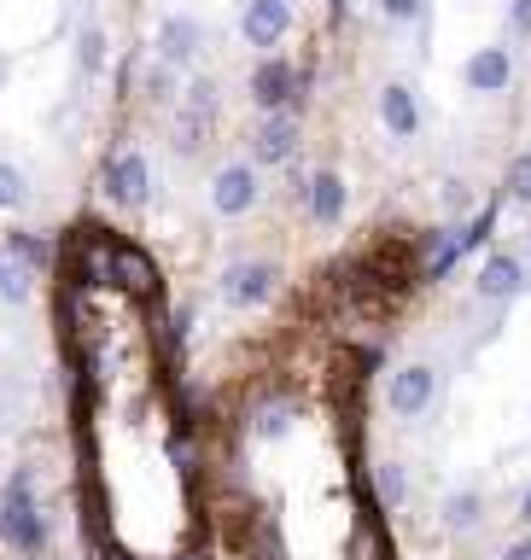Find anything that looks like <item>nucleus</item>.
<instances>
[{
	"label": "nucleus",
	"instance_id": "f257e3e1",
	"mask_svg": "<svg viewBox=\"0 0 531 560\" xmlns=\"http://www.w3.org/2000/svg\"><path fill=\"white\" fill-rule=\"evenodd\" d=\"M47 508L42 490H35V462H18L7 472V490H0V549L18 560H42L47 555Z\"/></svg>",
	"mask_w": 531,
	"mask_h": 560
},
{
	"label": "nucleus",
	"instance_id": "f03ea898",
	"mask_svg": "<svg viewBox=\"0 0 531 560\" xmlns=\"http://www.w3.org/2000/svg\"><path fill=\"white\" fill-rule=\"evenodd\" d=\"M100 192L112 210H147L152 205V158L140 147H117L100 170Z\"/></svg>",
	"mask_w": 531,
	"mask_h": 560
},
{
	"label": "nucleus",
	"instance_id": "7ed1b4c3",
	"mask_svg": "<svg viewBox=\"0 0 531 560\" xmlns=\"http://www.w3.org/2000/svg\"><path fill=\"white\" fill-rule=\"evenodd\" d=\"M275 292H280V262L275 257H234L217 275V298L228 310H263V304H275Z\"/></svg>",
	"mask_w": 531,
	"mask_h": 560
},
{
	"label": "nucleus",
	"instance_id": "20e7f679",
	"mask_svg": "<svg viewBox=\"0 0 531 560\" xmlns=\"http://www.w3.org/2000/svg\"><path fill=\"white\" fill-rule=\"evenodd\" d=\"M205 199H210V210H217L222 222L252 217V210L263 205V170L252 164V158H240V164H222L217 175H210Z\"/></svg>",
	"mask_w": 531,
	"mask_h": 560
},
{
	"label": "nucleus",
	"instance_id": "39448f33",
	"mask_svg": "<svg viewBox=\"0 0 531 560\" xmlns=\"http://www.w3.org/2000/svg\"><path fill=\"white\" fill-rule=\"evenodd\" d=\"M245 100H252L263 117L298 112V105H304V77H298V70L280 59V52H275V59H257L252 77H245Z\"/></svg>",
	"mask_w": 531,
	"mask_h": 560
},
{
	"label": "nucleus",
	"instance_id": "423d86ee",
	"mask_svg": "<svg viewBox=\"0 0 531 560\" xmlns=\"http://www.w3.org/2000/svg\"><path fill=\"white\" fill-rule=\"evenodd\" d=\"M292 24H298L292 0H245L240 7V42L252 52H263V59H275L280 42L292 35Z\"/></svg>",
	"mask_w": 531,
	"mask_h": 560
},
{
	"label": "nucleus",
	"instance_id": "0eeeda50",
	"mask_svg": "<svg viewBox=\"0 0 531 560\" xmlns=\"http://www.w3.org/2000/svg\"><path fill=\"white\" fill-rule=\"evenodd\" d=\"M252 164L257 170H287L298 147H304V122H298V112H275V117H257L252 122Z\"/></svg>",
	"mask_w": 531,
	"mask_h": 560
},
{
	"label": "nucleus",
	"instance_id": "6e6552de",
	"mask_svg": "<svg viewBox=\"0 0 531 560\" xmlns=\"http://www.w3.org/2000/svg\"><path fill=\"white\" fill-rule=\"evenodd\" d=\"M438 402V368L432 362H403L385 374V409L397 420H420Z\"/></svg>",
	"mask_w": 531,
	"mask_h": 560
},
{
	"label": "nucleus",
	"instance_id": "1a4fd4ad",
	"mask_svg": "<svg viewBox=\"0 0 531 560\" xmlns=\"http://www.w3.org/2000/svg\"><path fill=\"white\" fill-rule=\"evenodd\" d=\"M205 52V24L193 12H170V18H158V35H152V59L158 65H170V70H182L193 65Z\"/></svg>",
	"mask_w": 531,
	"mask_h": 560
},
{
	"label": "nucleus",
	"instance_id": "9d476101",
	"mask_svg": "<svg viewBox=\"0 0 531 560\" xmlns=\"http://www.w3.org/2000/svg\"><path fill=\"white\" fill-rule=\"evenodd\" d=\"M520 292H526V262L515 252H490L480 262V275H473V298L480 304H515Z\"/></svg>",
	"mask_w": 531,
	"mask_h": 560
},
{
	"label": "nucleus",
	"instance_id": "9b49d317",
	"mask_svg": "<svg viewBox=\"0 0 531 560\" xmlns=\"http://www.w3.org/2000/svg\"><path fill=\"white\" fill-rule=\"evenodd\" d=\"M462 82H467V94H508V82H515V52L503 42L473 47L467 65H462Z\"/></svg>",
	"mask_w": 531,
	"mask_h": 560
},
{
	"label": "nucleus",
	"instance_id": "f8f14e48",
	"mask_svg": "<svg viewBox=\"0 0 531 560\" xmlns=\"http://www.w3.org/2000/svg\"><path fill=\"white\" fill-rule=\"evenodd\" d=\"M374 112H380V129L392 135V140H415L420 135V94L409 82H385L380 88V100H374Z\"/></svg>",
	"mask_w": 531,
	"mask_h": 560
},
{
	"label": "nucleus",
	"instance_id": "ddd939ff",
	"mask_svg": "<svg viewBox=\"0 0 531 560\" xmlns=\"http://www.w3.org/2000/svg\"><path fill=\"white\" fill-rule=\"evenodd\" d=\"M304 210H310L315 228H339L345 210H350V182H345L339 170H310V199H304Z\"/></svg>",
	"mask_w": 531,
	"mask_h": 560
},
{
	"label": "nucleus",
	"instance_id": "4468645a",
	"mask_svg": "<svg viewBox=\"0 0 531 560\" xmlns=\"http://www.w3.org/2000/svg\"><path fill=\"white\" fill-rule=\"evenodd\" d=\"M438 525H445V532H480L485 525V490H450L445 502H438Z\"/></svg>",
	"mask_w": 531,
	"mask_h": 560
},
{
	"label": "nucleus",
	"instance_id": "2eb2a0df",
	"mask_svg": "<svg viewBox=\"0 0 531 560\" xmlns=\"http://www.w3.org/2000/svg\"><path fill=\"white\" fill-rule=\"evenodd\" d=\"M0 245H7V257L18 262V269H47V262H53V245L42 240V234H30V228H12V234L7 240H0Z\"/></svg>",
	"mask_w": 531,
	"mask_h": 560
},
{
	"label": "nucleus",
	"instance_id": "dca6fc26",
	"mask_svg": "<svg viewBox=\"0 0 531 560\" xmlns=\"http://www.w3.org/2000/svg\"><path fill=\"white\" fill-rule=\"evenodd\" d=\"M77 70H82V77H100V70H105V30L100 24L77 30Z\"/></svg>",
	"mask_w": 531,
	"mask_h": 560
},
{
	"label": "nucleus",
	"instance_id": "f3484780",
	"mask_svg": "<svg viewBox=\"0 0 531 560\" xmlns=\"http://www.w3.org/2000/svg\"><path fill=\"white\" fill-rule=\"evenodd\" d=\"M503 199L531 210V152H515V158H508V170H503Z\"/></svg>",
	"mask_w": 531,
	"mask_h": 560
},
{
	"label": "nucleus",
	"instance_id": "a211bd4d",
	"mask_svg": "<svg viewBox=\"0 0 531 560\" xmlns=\"http://www.w3.org/2000/svg\"><path fill=\"white\" fill-rule=\"evenodd\" d=\"M210 140V117H193V112H182L175 117V135H170V152H182V158H193Z\"/></svg>",
	"mask_w": 531,
	"mask_h": 560
},
{
	"label": "nucleus",
	"instance_id": "6ab92c4d",
	"mask_svg": "<svg viewBox=\"0 0 531 560\" xmlns=\"http://www.w3.org/2000/svg\"><path fill=\"white\" fill-rule=\"evenodd\" d=\"M374 485H380V502H385V508H403V502H409V472H403V462H380V467H374Z\"/></svg>",
	"mask_w": 531,
	"mask_h": 560
},
{
	"label": "nucleus",
	"instance_id": "aec40b11",
	"mask_svg": "<svg viewBox=\"0 0 531 560\" xmlns=\"http://www.w3.org/2000/svg\"><path fill=\"white\" fill-rule=\"evenodd\" d=\"M140 94H147L152 105H170L175 94H182V88H175V70H170V65H158V59H152L147 70H140Z\"/></svg>",
	"mask_w": 531,
	"mask_h": 560
},
{
	"label": "nucleus",
	"instance_id": "412c9836",
	"mask_svg": "<svg viewBox=\"0 0 531 560\" xmlns=\"http://www.w3.org/2000/svg\"><path fill=\"white\" fill-rule=\"evenodd\" d=\"M24 199H30V175L0 158V217H7V210H18Z\"/></svg>",
	"mask_w": 531,
	"mask_h": 560
},
{
	"label": "nucleus",
	"instance_id": "4be33fe9",
	"mask_svg": "<svg viewBox=\"0 0 531 560\" xmlns=\"http://www.w3.org/2000/svg\"><path fill=\"white\" fill-rule=\"evenodd\" d=\"M182 112H193V117H217V82H210V77H193V82L182 88Z\"/></svg>",
	"mask_w": 531,
	"mask_h": 560
},
{
	"label": "nucleus",
	"instance_id": "5701e85b",
	"mask_svg": "<svg viewBox=\"0 0 531 560\" xmlns=\"http://www.w3.org/2000/svg\"><path fill=\"white\" fill-rule=\"evenodd\" d=\"M380 7V18L392 30H403V24H420V18H427V0H374Z\"/></svg>",
	"mask_w": 531,
	"mask_h": 560
},
{
	"label": "nucleus",
	"instance_id": "b1692460",
	"mask_svg": "<svg viewBox=\"0 0 531 560\" xmlns=\"http://www.w3.org/2000/svg\"><path fill=\"white\" fill-rule=\"evenodd\" d=\"M24 298H30V269H18V262H12V269H7V280H0V304H24Z\"/></svg>",
	"mask_w": 531,
	"mask_h": 560
},
{
	"label": "nucleus",
	"instance_id": "393cba45",
	"mask_svg": "<svg viewBox=\"0 0 531 560\" xmlns=\"http://www.w3.org/2000/svg\"><path fill=\"white\" fill-rule=\"evenodd\" d=\"M445 210H450V217H467V210H473V187L467 182H445Z\"/></svg>",
	"mask_w": 531,
	"mask_h": 560
},
{
	"label": "nucleus",
	"instance_id": "a878e982",
	"mask_svg": "<svg viewBox=\"0 0 531 560\" xmlns=\"http://www.w3.org/2000/svg\"><path fill=\"white\" fill-rule=\"evenodd\" d=\"M508 30L531 35V0H515V7H508Z\"/></svg>",
	"mask_w": 531,
	"mask_h": 560
},
{
	"label": "nucleus",
	"instance_id": "bb28decb",
	"mask_svg": "<svg viewBox=\"0 0 531 560\" xmlns=\"http://www.w3.org/2000/svg\"><path fill=\"white\" fill-rule=\"evenodd\" d=\"M497 560H531V532H526L520 542H508V549H503Z\"/></svg>",
	"mask_w": 531,
	"mask_h": 560
},
{
	"label": "nucleus",
	"instance_id": "cd10ccee",
	"mask_svg": "<svg viewBox=\"0 0 531 560\" xmlns=\"http://www.w3.org/2000/svg\"><path fill=\"white\" fill-rule=\"evenodd\" d=\"M515 514H520V525H526V532H531V485L520 490V508H515Z\"/></svg>",
	"mask_w": 531,
	"mask_h": 560
},
{
	"label": "nucleus",
	"instance_id": "c85d7f7f",
	"mask_svg": "<svg viewBox=\"0 0 531 560\" xmlns=\"http://www.w3.org/2000/svg\"><path fill=\"white\" fill-rule=\"evenodd\" d=\"M327 12H333V24H339V18L350 12V0H327Z\"/></svg>",
	"mask_w": 531,
	"mask_h": 560
},
{
	"label": "nucleus",
	"instance_id": "c756f323",
	"mask_svg": "<svg viewBox=\"0 0 531 560\" xmlns=\"http://www.w3.org/2000/svg\"><path fill=\"white\" fill-rule=\"evenodd\" d=\"M7 269H12V257H7V245H0V280H7Z\"/></svg>",
	"mask_w": 531,
	"mask_h": 560
},
{
	"label": "nucleus",
	"instance_id": "7c9ffc66",
	"mask_svg": "<svg viewBox=\"0 0 531 560\" xmlns=\"http://www.w3.org/2000/svg\"><path fill=\"white\" fill-rule=\"evenodd\" d=\"M0 427H7V402H0Z\"/></svg>",
	"mask_w": 531,
	"mask_h": 560
}]
</instances>
